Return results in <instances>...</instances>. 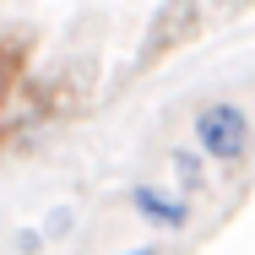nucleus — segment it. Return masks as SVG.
<instances>
[{
    "label": "nucleus",
    "instance_id": "4",
    "mask_svg": "<svg viewBox=\"0 0 255 255\" xmlns=\"http://www.w3.org/2000/svg\"><path fill=\"white\" fill-rule=\"evenodd\" d=\"M174 168H179V185H185V190H201V168H196L190 152H174Z\"/></svg>",
    "mask_w": 255,
    "mask_h": 255
},
{
    "label": "nucleus",
    "instance_id": "3",
    "mask_svg": "<svg viewBox=\"0 0 255 255\" xmlns=\"http://www.w3.org/2000/svg\"><path fill=\"white\" fill-rule=\"evenodd\" d=\"M16 65H22L16 49H5V44H0V103L11 98V87H16Z\"/></svg>",
    "mask_w": 255,
    "mask_h": 255
},
{
    "label": "nucleus",
    "instance_id": "2",
    "mask_svg": "<svg viewBox=\"0 0 255 255\" xmlns=\"http://www.w3.org/2000/svg\"><path fill=\"white\" fill-rule=\"evenodd\" d=\"M130 206H136L147 223H157V228H185V223H190V206L179 201V196H163L157 185H136V190H130Z\"/></svg>",
    "mask_w": 255,
    "mask_h": 255
},
{
    "label": "nucleus",
    "instance_id": "1",
    "mask_svg": "<svg viewBox=\"0 0 255 255\" xmlns=\"http://www.w3.org/2000/svg\"><path fill=\"white\" fill-rule=\"evenodd\" d=\"M196 147H201L212 163H239L245 147H250V120H245V109L228 98L206 103L201 114H196Z\"/></svg>",
    "mask_w": 255,
    "mask_h": 255
},
{
    "label": "nucleus",
    "instance_id": "5",
    "mask_svg": "<svg viewBox=\"0 0 255 255\" xmlns=\"http://www.w3.org/2000/svg\"><path fill=\"white\" fill-rule=\"evenodd\" d=\"M125 255H157V250H125Z\"/></svg>",
    "mask_w": 255,
    "mask_h": 255
}]
</instances>
